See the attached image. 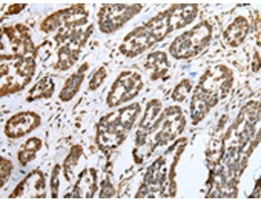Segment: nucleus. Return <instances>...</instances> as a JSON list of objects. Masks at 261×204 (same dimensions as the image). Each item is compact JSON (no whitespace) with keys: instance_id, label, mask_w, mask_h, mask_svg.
I'll return each instance as SVG.
<instances>
[{"instance_id":"1","label":"nucleus","mask_w":261,"mask_h":204,"mask_svg":"<svg viewBox=\"0 0 261 204\" xmlns=\"http://www.w3.org/2000/svg\"><path fill=\"white\" fill-rule=\"evenodd\" d=\"M137 111L138 106L135 104L133 107L125 108L124 110H119L105 119V122H102L103 128L100 129V133H102L99 136L100 141H102L103 144H110L112 147H114L113 141L115 140H117L119 143L120 140H123V133L127 132L128 128L132 126Z\"/></svg>"},{"instance_id":"2","label":"nucleus","mask_w":261,"mask_h":204,"mask_svg":"<svg viewBox=\"0 0 261 204\" xmlns=\"http://www.w3.org/2000/svg\"><path fill=\"white\" fill-rule=\"evenodd\" d=\"M210 38V30L201 24L192 31L183 34L173 43L170 51L177 58H189L201 51Z\"/></svg>"},{"instance_id":"3","label":"nucleus","mask_w":261,"mask_h":204,"mask_svg":"<svg viewBox=\"0 0 261 204\" xmlns=\"http://www.w3.org/2000/svg\"><path fill=\"white\" fill-rule=\"evenodd\" d=\"M141 86V78L139 77L138 74H125L115 84L108 100L109 104L110 106H115V104H118L119 102L129 100L134 96H137Z\"/></svg>"},{"instance_id":"4","label":"nucleus","mask_w":261,"mask_h":204,"mask_svg":"<svg viewBox=\"0 0 261 204\" xmlns=\"http://www.w3.org/2000/svg\"><path fill=\"white\" fill-rule=\"evenodd\" d=\"M130 11V7L127 6H108L107 11L102 12V18H101V30L105 32H110L119 27L126 19L132 16V14L128 12Z\"/></svg>"},{"instance_id":"5","label":"nucleus","mask_w":261,"mask_h":204,"mask_svg":"<svg viewBox=\"0 0 261 204\" xmlns=\"http://www.w3.org/2000/svg\"><path fill=\"white\" fill-rule=\"evenodd\" d=\"M37 126V117L31 113H19L13 117L6 126V134L11 137H19Z\"/></svg>"},{"instance_id":"6","label":"nucleus","mask_w":261,"mask_h":204,"mask_svg":"<svg viewBox=\"0 0 261 204\" xmlns=\"http://www.w3.org/2000/svg\"><path fill=\"white\" fill-rule=\"evenodd\" d=\"M248 31V23L244 18L240 17L235 21L232 25L228 27L225 33V39L230 46L237 47L243 41V39L247 36Z\"/></svg>"},{"instance_id":"7","label":"nucleus","mask_w":261,"mask_h":204,"mask_svg":"<svg viewBox=\"0 0 261 204\" xmlns=\"http://www.w3.org/2000/svg\"><path fill=\"white\" fill-rule=\"evenodd\" d=\"M39 148L40 142L36 140V138H33V140L28 142L27 145H25L24 151L19 154V159H21V162H23V165H25V163L30 160V157H32L34 152H36Z\"/></svg>"},{"instance_id":"8","label":"nucleus","mask_w":261,"mask_h":204,"mask_svg":"<svg viewBox=\"0 0 261 204\" xmlns=\"http://www.w3.org/2000/svg\"><path fill=\"white\" fill-rule=\"evenodd\" d=\"M49 88H54L53 83H51V81H50V79L46 78V79H43V81L39 82L37 85L34 86V89L32 90V92H30V93H32V99L46 96L44 93H48ZM49 91H53V90H49Z\"/></svg>"},{"instance_id":"9","label":"nucleus","mask_w":261,"mask_h":204,"mask_svg":"<svg viewBox=\"0 0 261 204\" xmlns=\"http://www.w3.org/2000/svg\"><path fill=\"white\" fill-rule=\"evenodd\" d=\"M11 170H12V166L11 163L6 160H2V184L4 185V183L7 181V178L11 175Z\"/></svg>"}]
</instances>
